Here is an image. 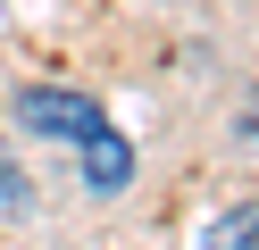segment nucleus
I'll use <instances>...</instances> for the list:
<instances>
[{
	"label": "nucleus",
	"instance_id": "obj_1",
	"mask_svg": "<svg viewBox=\"0 0 259 250\" xmlns=\"http://www.w3.org/2000/svg\"><path fill=\"white\" fill-rule=\"evenodd\" d=\"M17 125H25V133H51V142H84V133L109 125V117H101V100H92V92L34 83V92H17Z\"/></svg>",
	"mask_w": 259,
	"mask_h": 250
},
{
	"label": "nucleus",
	"instance_id": "obj_2",
	"mask_svg": "<svg viewBox=\"0 0 259 250\" xmlns=\"http://www.w3.org/2000/svg\"><path fill=\"white\" fill-rule=\"evenodd\" d=\"M125 175H134L125 133H117V125H92V133H84V183H92V192H125Z\"/></svg>",
	"mask_w": 259,
	"mask_h": 250
},
{
	"label": "nucleus",
	"instance_id": "obj_3",
	"mask_svg": "<svg viewBox=\"0 0 259 250\" xmlns=\"http://www.w3.org/2000/svg\"><path fill=\"white\" fill-rule=\"evenodd\" d=\"M209 250H259V209H234V217H226V233H218Z\"/></svg>",
	"mask_w": 259,
	"mask_h": 250
}]
</instances>
